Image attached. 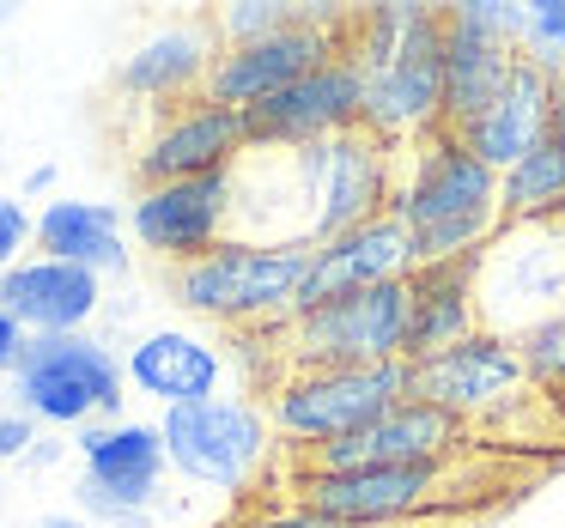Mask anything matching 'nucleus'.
<instances>
[{"label": "nucleus", "instance_id": "obj_1", "mask_svg": "<svg viewBox=\"0 0 565 528\" xmlns=\"http://www.w3.org/2000/svg\"><path fill=\"white\" fill-rule=\"evenodd\" d=\"M390 219H402L414 237V273L468 261L504 231L499 171H487L462 140L438 128V134H426V152L407 171H395Z\"/></svg>", "mask_w": 565, "mask_h": 528}, {"label": "nucleus", "instance_id": "obj_2", "mask_svg": "<svg viewBox=\"0 0 565 528\" xmlns=\"http://www.w3.org/2000/svg\"><path fill=\"white\" fill-rule=\"evenodd\" d=\"M347 55L365 67L371 134L402 140L444 128V7H407V0L371 7Z\"/></svg>", "mask_w": 565, "mask_h": 528}, {"label": "nucleus", "instance_id": "obj_3", "mask_svg": "<svg viewBox=\"0 0 565 528\" xmlns=\"http://www.w3.org/2000/svg\"><path fill=\"white\" fill-rule=\"evenodd\" d=\"M395 164L402 159L390 152V140L371 128L280 152V171L298 201V244H329L353 225L383 219L395 195Z\"/></svg>", "mask_w": 565, "mask_h": 528}, {"label": "nucleus", "instance_id": "obj_4", "mask_svg": "<svg viewBox=\"0 0 565 528\" xmlns=\"http://www.w3.org/2000/svg\"><path fill=\"white\" fill-rule=\"evenodd\" d=\"M305 268H310V244H249V237H232L213 256L171 268V298L207 322H225V328L292 322Z\"/></svg>", "mask_w": 565, "mask_h": 528}, {"label": "nucleus", "instance_id": "obj_5", "mask_svg": "<svg viewBox=\"0 0 565 528\" xmlns=\"http://www.w3.org/2000/svg\"><path fill=\"white\" fill-rule=\"evenodd\" d=\"M128 370L98 334H31L13 365V407L38 425H98L122 419Z\"/></svg>", "mask_w": 565, "mask_h": 528}, {"label": "nucleus", "instance_id": "obj_6", "mask_svg": "<svg viewBox=\"0 0 565 528\" xmlns=\"http://www.w3.org/2000/svg\"><path fill=\"white\" fill-rule=\"evenodd\" d=\"M407 322H414V280L365 285V292L329 298L286 322V358L292 370H359L407 358Z\"/></svg>", "mask_w": 565, "mask_h": 528}, {"label": "nucleus", "instance_id": "obj_7", "mask_svg": "<svg viewBox=\"0 0 565 528\" xmlns=\"http://www.w3.org/2000/svg\"><path fill=\"white\" fill-rule=\"evenodd\" d=\"M79 450V486L74 504L86 522L104 528H147L159 510V479L171 467L164 431L147 419H98L74 431Z\"/></svg>", "mask_w": 565, "mask_h": 528}, {"label": "nucleus", "instance_id": "obj_8", "mask_svg": "<svg viewBox=\"0 0 565 528\" xmlns=\"http://www.w3.org/2000/svg\"><path fill=\"white\" fill-rule=\"evenodd\" d=\"M298 498L305 510L334 516L353 528H402L419 516L456 504L462 492H475L468 462H414V467H347V474H298Z\"/></svg>", "mask_w": 565, "mask_h": 528}, {"label": "nucleus", "instance_id": "obj_9", "mask_svg": "<svg viewBox=\"0 0 565 528\" xmlns=\"http://www.w3.org/2000/svg\"><path fill=\"white\" fill-rule=\"evenodd\" d=\"M395 401H407V358L359 365V370H292L274 389L268 425L286 443H298V455H305V450H322V443H341L353 431H365Z\"/></svg>", "mask_w": 565, "mask_h": 528}, {"label": "nucleus", "instance_id": "obj_10", "mask_svg": "<svg viewBox=\"0 0 565 528\" xmlns=\"http://www.w3.org/2000/svg\"><path fill=\"white\" fill-rule=\"evenodd\" d=\"M159 431H164V455H171L177 474L195 479V486H213V492H244L262 474L268 443H274L268 413L256 401H244V395L164 407Z\"/></svg>", "mask_w": 565, "mask_h": 528}, {"label": "nucleus", "instance_id": "obj_11", "mask_svg": "<svg viewBox=\"0 0 565 528\" xmlns=\"http://www.w3.org/2000/svg\"><path fill=\"white\" fill-rule=\"evenodd\" d=\"M480 285V322H492V334L535 328L541 316L565 304V225H504L475 261Z\"/></svg>", "mask_w": 565, "mask_h": 528}, {"label": "nucleus", "instance_id": "obj_12", "mask_svg": "<svg viewBox=\"0 0 565 528\" xmlns=\"http://www.w3.org/2000/svg\"><path fill=\"white\" fill-rule=\"evenodd\" d=\"M347 25H353V19L334 13V7H305L298 25L274 31V37H262V43H244V50H220V62H213V74H207V98L232 104V110H256L274 91H286V86H298V79H310L317 67H329L334 55L347 50V37H341Z\"/></svg>", "mask_w": 565, "mask_h": 528}, {"label": "nucleus", "instance_id": "obj_13", "mask_svg": "<svg viewBox=\"0 0 565 528\" xmlns=\"http://www.w3.org/2000/svg\"><path fill=\"white\" fill-rule=\"evenodd\" d=\"M529 395V365L516 353L511 334L480 328L475 341L450 346V353H431L407 365V401H431L456 419H492L504 407H516Z\"/></svg>", "mask_w": 565, "mask_h": 528}, {"label": "nucleus", "instance_id": "obj_14", "mask_svg": "<svg viewBox=\"0 0 565 528\" xmlns=\"http://www.w3.org/2000/svg\"><path fill=\"white\" fill-rule=\"evenodd\" d=\"M244 128L256 152H298V147H317V140L353 134V128H365V67L341 50L310 79L244 110Z\"/></svg>", "mask_w": 565, "mask_h": 528}, {"label": "nucleus", "instance_id": "obj_15", "mask_svg": "<svg viewBox=\"0 0 565 528\" xmlns=\"http://www.w3.org/2000/svg\"><path fill=\"white\" fill-rule=\"evenodd\" d=\"M232 219H237V176L232 171L140 188L135 207H128L135 244L152 249L159 261H171V268L201 261L220 244H232Z\"/></svg>", "mask_w": 565, "mask_h": 528}, {"label": "nucleus", "instance_id": "obj_16", "mask_svg": "<svg viewBox=\"0 0 565 528\" xmlns=\"http://www.w3.org/2000/svg\"><path fill=\"white\" fill-rule=\"evenodd\" d=\"M475 443L468 419L444 413L431 401H395L383 419L341 443L305 450V474H347V467H414V462H450Z\"/></svg>", "mask_w": 565, "mask_h": 528}, {"label": "nucleus", "instance_id": "obj_17", "mask_svg": "<svg viewBox=\"0 0 565 528\" xmlns=\"http://www.w3.org/2000/svg\"><path fill=\"white\" fill-rule=\"evenodd\" d=\"M244 152H249L244 110L213 104V98H195V104L171 110L159 128H152V140L140 147V159H135V176H140V188L189 183V176H220V171H237Z\"/></svg>", "mask_w": 565, "mask_h": 528}, {"label": "nucleus", "instance_id": "obj_18", "mask_svg": "<svg viewBox=\"0 0 565 528\" xmlns=\"http://www.w3.org/2000/svg\"><path fill=\"white\" fill-rule=\"evenodd\" d=\"M390 280H414V237H407L402 219H371V225H353V231L329 237V244H310V268H305V285H298V310L329 304V298H347V292H365V285H390Z\"/></svg>", "mask_w": 565, "mask_h": 528}, {"label": "nucleus", "instance_id": "obj_19", "mask_svg": "<svg viewBox=\"0 0 565 528\" xmlns=\"http://www.w3.org/2000/svg\"><path fill=\"white\" fill-rule=\"evenodd\" d=\"M104 304V280L74 261L25 256L19 268L0 273V310L25 334H86V322Z\"/></svg>", "mask_w": 565, "mask_h": 528}, {"label": "nucleus", "instance_id": "obj_20", "mask_svg": "<svg viewBox=\"0 0 565 528\" xmlns=\"http://www.w3.org/2000/svg\"><path fill=\"white\" fill-rule=\"evenodd\" d=\"M220 62V37L207 19H177V25L152 31L135 55L122 62V91L152 104H195L207 98V74Z\"/></svg>", "mask_w": 565, "mask_h": 528}, {"label": "nucleus", "instance_id": "obj_21", "mask_svg": "<svg viewBox=\"0 0 565 528\" xmlns=\"http://www.w3.org/2000/svg\"><path fill=\"white\" fill-rule=\"evenodd\" d=\"M456 140H462L487 171L504 176L511 164H523L541 140H553V79L541 74V67L516 62V74H511V86L499 91V104H492L480 122H468Z\"/></svg>", "mask_w": 565, "mask_h": 528}, {"label": "nucleus", "instance_id": "obj_22", "mask_svg": "<svg viewBox=\"0 0 565 528\" xmlns=\"http://www.w3.org/2000/svg\"><path fill=\"white\" fill-rule=\"evenodd\" d=\"M128 382L140 395H152L159 407H195V401H213L220 395V377H225V358L213 341L189 328H152L128 346L122 358Z\"/></svg>", "mask_w": 565, "mask_h": 528}, {"label": "nucleus", "instance_id": "obj_23", "mask_svg": "<svg viewBox=\"0 0 565 528\" xmlns=\"http://www.w3.org/2000/svg\"><path fill=\"white\" fill-rule=\"evenodd\" d=\"M475 261H444V268H419L414 273V322H407V365L431 353L475 341L480 334V285H475Z\"/></svg>", "mask_w": 565, "mask_h": 528}, {"label": "nucleus", "instance_id": "obj_24", "mask_svg": "<svg viewBox=\"0 0 565 528\" xmlns=\"http://www.w3.org/2000/svg\"><path fill=\"white\" fill-rule=\"evenodd\" d=\"M128 213L110 201H50L38 213V256L74 261L86 273H122L128 268V237H122Z\"/></svg>", "mask_w": 565, "mask_h": 528}, {"label": "nucleus", "instance_id": "obj_25", "mask_svg": "<svg viewBox=\"0 0 565 528\" xmlns=\"http://www.w3.org/2000/svg\"><path fill=\"white\" fill-rule=\"evenodd\" d=\"M516 62H523L516 50L444 19V134H462L468 122H480L499 104V91L511 86Z\"/></svg>", "mask_w": 565, "mask_h": 528}, {"label": "nucleus", "instance_id": "obj_26", "mask_svg": "<svg viewBox=\"0 0 565 528\" xmlns=\"http://www.w3.org/2000/svg\"><path fill=\"white\" fill-rule=\"evenodd\" d=\"M499 201H504V225H553L565 213V147L541 140L523 164L499 176Z\"/></svg>", "mask_w": 565, "mask_h": 528}, {"label": "nucleus", "instance_id": "obj_27", "mask_svg": "<svg viewBox=\"0 0 565 528\" xmlns=\"http://www.w3.org/2000/svg\"><path fill=\"white\" fill-rule=\"evenodd\" d=\"M298 19H305V7H286V0H237V7H220L207 25L220 37V50H244V43H262L274 31L298 25Z\"/></svg>", "mask_w": 565, "mask_h": 528}, {"label": "nucleus", "instance_id": "obj_28", "mask_svg": "<svg viewBox=\"0 0 565 528\" xmlns=\"http://www.w3.org/2000/svg\"><path fill=\"white\" fill-rule=\"evenodd\" d=\"M529 67L547 79L565 74V0H523V43H516Z\"/></svg>", "mask_w": 565, "mask_h": 528}, {"label": "nucleus", "instance_id": "obj_29", "mask_svg": "<svg viewBox=\"0 0 565 528\" xmlns=\"http://www.w3.org/2000/svg\"><path fill=\"white\" fill-rule=\"evenodd\" d=\"M444 19L487 43H504V50L523 43V0H462V7H444Z\"/></svg>", "mask_w": 565, "mask_h": 528}, {"label": "nucleus", "instance_id": "obj_30", "mask_svg": "<svg viewBox=\"0 0 565 528\" xmlns=\"http://www.w3.org/2000/svg\"><path fill=\"white\" fill-rule=\"evenodd\" d=\"M516 353L529 365V382H565V304L516 334Z\"/></svg>", "mask_w": 565, "mask_h": 528}, {"label": "nucleus", "instance_id": "obj_31", "mask_svg": "<svg viewBox=\"0 0 565 528\" xmlns=\"http://www.w3.org/2000/svg\"><path fill=\"white\" fill-rule=\"evenodd\" d=\"M25 244H38V219L25 213V201L0 195V273L25 261Z\"/></svg>", "mask_w": 565, "mask_h": 528}, {"label": "nucleus", "instance_id": "obj_32", "mask_svg": "<svg viewBox=\"0 0 565 528\" xmlns=\"http://www.w3.org/2000/svg\"><path fill=\"white\" fill-rule=\"evenodd\" d=\"M38 443V419H25L19 407H0V462H25Z\"/></svg>", "mask_w": 565, "mask_h": 528}, {"label": "nucleus", "instance_id": "obj_33", "mask_svg": "<svg viewBox=\"0 0 565 528\" xmlns=\"http://www.w3.org/2000/svg\"><path fill=\"white\" fill-rule=\"evenodd\" d=\"M244 528H353V522H334V516H317V510H305V504H280V510L249 516ZM402 528H414V522H402Z\"/></svg>", "mask_w": 565, "mask_h": 528}, {"label": "nucleus", "instance_id": "obj_34", "mask_svg": "<svg viewBox=\"0 0 565 528\" xmlns=\"http://www.w3.org/2000/svg\"><path fill=\"white\" fill-rule=\"evenodd\" d=\"M25 341H31V334L19 328L7 310H0V370H7V377H13V365H19V353H25Z\"/></svg>", "mask_w": 565, "mask_h": 528}, {"label": "nucleus", "instance_id": "obj_35", "mask_svg": "<svg viewBox=\"0 0 565 528\" xmlns=\"http://www.w3.org/2000/svg\"><path fill=\"white\" fill-rule=\"evenodd\" d=\"M31 528H98V522H86L79 510H50V516H38Z\"/></svg>", "mask_w": 565, "mask_h": 528}, {"label": "nucleus", "instance_id": "obj_36", "mask_svg": "<svg viewBox=\"0 0 565 528\" xmlns=\"http://www.w3.org/2000/svg\"><path fill=\"white\" fill-rule=\"evenodd\" d=\"M62 450H67V443L38 438V443H31V455H25V462H31V467H50V462H62Z\"/></svg>", "mask_w": 565, "mask_h": 528}, {"label": "nucleus", "instance_id": "obj_37", "mask_svg": "<svg viewBox=\"0 0 565 528\" xmlns=\"http://www.w3.org/2000/svg\"><path fill=\"white\" fill-rule=\"evenodd\" d=\"M553 140L565 147V74L553 79Z\"/></svg>", "mask_w": 565, "mask_h": 528}, {"label": "nucleus", "instance_id": "obj_38", "mask_svg": "<svg viewBox=\"0 0 565 528\" xmlns=\"http://www.w3.org/2000/svg\"><path fill=\"white\" fill-rule=\"evenodd\" d=\"M55 188V164H38V171L25 176V195H50Z\"/></svg>", "mask_w": 565, "mask_h": 528}, {"label": "nucleus", "instance_id": "obj_39", "mask_svg": "<svg viewBox=\"0 0 565 528\" xmlns=\"http://www.w3.org/2000/svg\"><path fill=\"white\" fill-rule=\"evenodd\" d=\"M19 13V7H13V0H0V25H7V19H13Z\"/></svg>", "mask_w": 565, "mask_h": 528}, {"label": "nucleus", "instance_id": "obj_40", "mask_svg": "<svg viewBox=\"0 0 565 528\" xmlns=\"http://www.w3.org/2000/svg\"><path fill=\"white\" fill-rule=\"evenodd\" d=\"M0 79H7V62H0Z\"/></svg>", "mask_w": 565, "mask_h": 528}, {"label": "nucleus", "instance_id": "obj_41", "mask_svg": "<svg viewBox=\"0 0 565 528\" xmlns=\"http://www.w3.org/2000/svg\"><path fill=\"white\" fill-rule=\"evenodd\" d=\"M559 225H565V213H559Z\"/></svg>", "mask_w": 565, "mask_h": 528}]
</instances>
